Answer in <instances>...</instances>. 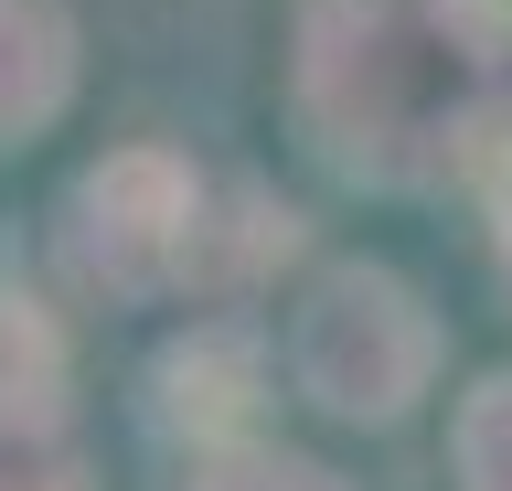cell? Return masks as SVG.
Listing matches in <instances>:
<instances>
[{
    "instance_id": "cell-2",
    "label": "cell",
    "mask_w": 512,
    "mask_h": 491,
    "mask_svg": "<svg viewBox=\"0 0 512 491\" xmlns=\"http://www.w3.org/2000/svg\"><path fill=\"white\" fill-rule=\"evenodd\" d=\"M299 385L342 417H395L416 385H427V321L416 299L374 267H342L320 278L310 310H299Z\"/></svg>"
},
{
    "instance_id": "cell-5",
    "label": "cell",
    "mask_w": 512,
    "mask_h": 491,
    "mask_svg": "<svg viewBox=\"0 0 512 491\" xmlns=\"http://www.w3.org/2000/svg\"><path fill=\"white\" fill-rule=\"evenodd\" d=\"M0 491H86V459L64 438L54 395H0Z\"/></svg>"
},
{
    "instance_id": "cell-1",
    "label": "cell",
    "mask_w": 512,
    "mask_h": 491,
    "mask_svg": "<svg viewBox=\"0 0 512 491\" xmlns=\"http://www.w3.org/2000/svg\"><path fill=\"white\" fill-rule=\"evenodd\" d=\"M480 43L448 0H310L299 22V107L331 150L374 171H438L470 129Z\"/></svg>"
},
{
    "instance_id": "cell-6",
    "label": "cell",
    "mask_w": 512,
    "mask_h": 491,
    "mask_svg": "<svg viewBox=\"0 0 512 491\" xmlns=\"http://www.w3.org/2000/svg\"><path fill=\"white\" fill-rule=\"evenodd\" d=\"M459 470L470 491H512V385H480L459 417Z\"/></svg>"
},
{
    "instance_id": "cell-7",
    "label": "cell",
    "mask_w": 512,
    "mask_h": 491,
    "mask_svg": "<svg viewBox=\"0 0 512 491\" xmlns=\"http://www.w3.org/2000/svg\"><path fill=\"white\" fill-rule=\"evenodd\" d=\"M203 491H331V470H310V459H224Z\"/></svg>"
},
{
    "instance_id": "cell-4",
    "label": "cell",
    "mask_w": 512,
    "mask_h": 491,
    "mask_svg": "<svg viewBox=\"0 0 512 491\" xmlns=\"http://www.w3.org/2000/svg\"><path fill=\"white\" fill-rule=\"evenodd\" d=\"M75 86V22L54 0H0V139L43 129Z\"/></svg>"
},
{
    "instance_id": "cell-8",
    "label": "cell",
    "mask_w": 512,
    "mask_h": 491,
    "mask_svg": "<svg viewBox=\"0 0 512 491\" xmlns=\"http://www.w3.org/2000/svg\"><path fill=\"white\" fill-rule=\"evenodd\" d=\"M502 257H512V235H502Z\"/></svg>"
},
{
    "instance_id": "cell-3",
    "label": "cell",
    "mask_w": 512,
    "mask_h": 491,
    "mask_svg": "<svg viewBox=\"0 0 512 491\" xmlns=\"http://www.w3.org/2000/svg\"><path fill=\"white\" fill-rule=\"evenodd\" d=\"M75 214H86V225H75L86 278H107V289H160V278L192 267V246H203V193H192V171H171L160 150L107 161Z\"/></svg>"
}]
</instances>
